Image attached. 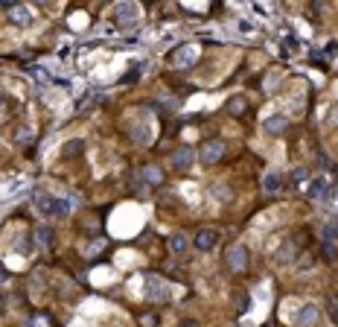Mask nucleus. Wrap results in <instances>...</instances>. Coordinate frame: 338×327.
<instances>
[{
	"label": "nucleus",
	"instance_id": "8",
	"mask_svg": "<svg viewBox=\"0 0 338 327\" xmlns=\"http://www.w3.org/2000/svg\"><path fill=\"white\" fill-rule=\"evenodd\" d=\"M172 167H175V170H190V167H193V149H190V146L175 149V152H172Z\"/></svg>",
	"mask_w": 338,
	"mask_h": 327
},
{
	"label": "nucleus",
	"instance_id": "14",
	"mask_svg": "<svg viewBox=\"0 0 338 327\" xmlns=\"http://www.w3.org/2000/svg\"><path fill=\"white\" fill-rule=\"evenodd\" d=\"M321 237H324V243H335L338 240V219H329L327 225H324V231H321Z\"/></svg>",
	"mask_w": 338,
	"mask_h": 327
},
{
	"label": "nucleus",
	"instance_id": "32",
	"mask_svg": "<svg viewBox=\"0 0 338 327\" xmlns=\"http://www.w3.org/2000/svg\"><path fill=\"white\" fill-rule=\"evenodd\" d=\"M262 327H268V324H262Z\"/></svg>",
	"mask_w": 338,
	"mask_h": 327
},
{
	"label": "nucleus",
	"instance_id": "3",
	"mask_svg": "<svg viewBox=\"0 0 338 327\" xmlns=\"http://www.w3.org/2000/svg\"><path fill=\"white\" fill-rule=\"evenodd\" d=\"M222 155H224V140L213 137V140H204V146L198 149V161L204 164V167H210V164L222 161Z\"/></svg>",
	"mask_w": 338,
	"mask_h": 327
},
{
	"label": "nucleus",
	"instance_id": "2",
	"mask_svg": "<svg viewBox=\"0 0 338 327\" xmlns=\"http://www.w3.org/2000/svg\"><path fill=\"white\" fill-rule=\"evenodd\" d=\"M224 260H228V269H231V272H236V275L245 272V269H248V248L242 243H233L231 248L224 251Z\"/></svg>",
	"mask_w": 338,
	"mask_h": 327
},
{
	"label": "nucleus",
	"instance_id": "17",
	"mask_svg": "<svg viewBox=\"0 0 338 327\" xmlns=\"http://www.w3.org/2000/svg\"><path fill=\"white\" fill-rule=\"evenodd\" d=\"M35 237H38V243L44 245L47 251L53 248V231H50V228H44V225H41V228H38V231H35Z\"/></svg>",
	"mask_w": 338,
	"mask_h": 327
},
{
	"label": "nucleus",
	"instance_id": "25",
	"mask_svg": "<svg viewBox=\"0 0 338 327\" xmlns=\"http://www.w3.org/2000/svg\"><path fill=\"white\" fill-rule=\"evenodd\" d=\"M102 248H105V237H102V240H93V243H90V248L88 251H85V255H97V251H102Z\"/></svg>",
	"mask_w": 338,
	"mask_h": 327
},
{
	"label": "nucleus",
	"instance_id": "29",
	"mask_svg": "<svg viewBox=\"0 0 338 327\" xmlns=\"http://www.w3.org/2000/svg\"><path fill=\"white\" fill-rule=\"evenodd\" d=\"M303 175H306V170H294V173H292V178H294V181H301Z\"/></svg>",
	"mask_w": 338,
	"mask_h": 327
},
{
	"label": "nucleus",
	"instance_id": "20",
	"mask_svg": "<svg viewBox=\"0 0 338 327\" xmlns=\"http://www.w3.org/2000/svg\"><path fill=\"white\" fill-rule=\"evenodd\" d=\"M324 260H329V263H335V260H338L335 243H324Z\"/></svg>",
	"mask_w": 338,
	"mask_h": 327
},
{
	"label": "nucleus",
	"instance_id": "18",
	"mask_svg": "<svg viewBox=\"0 0 338 327\" xmlns=\"http://www.w3.org/2000/svg\"><path fill=\"white\" fill-rule=\"evenodd\" d=\"M82 149H85V140H67V143H64V149H62V152L67 155V158H70V155H79Z\"/></svg>",
	"mask_w": 338,
	"mask_h": 327
},
{
	"label": "nucleus",
	"instance_id": "22",
	"mask_svg": "<svg viewBox=\"0 0 338 327\" xmlns=\"http://www.w3.org/2000/svg\"><path fill=\"white\" fill-rule=\"evenodd\" d=\"M327 310H329V316H332V321L338 324V295H329L327 298Z\"/></svg>",
	"mask_w": 338,
	"mask_h": 327
},
{
	"label": "nucleus",
	"instance_id": "13",
	"mask_svg": "<svg viewBox=\"0 0 338 327\" xmlns=\"http://www.w3.org/2000/svg\"><path fill=\"white\" fill-rule=\"evenodd\" d=\"M143 178H146L149 184H160L163 181V173H160L155 164H146V167H143Z\"/></svg>",
	"mask_w": 338,
	"mask_h": 327
},
{
	"label": "nucleus",
	"instance_id": "15",
	"mask_svg": "<svg viewBox=\"0 0 338 327\" xmlns=\"http://www.w3.org/2000/svg\"><path fill=\"white\" fill-rule=\"evenodd\" d=\"M9 18L15 21V24H29V18H32V15H29L27 6H12V9H9Z\"/></svg>",
	"mask_w": 338,
	"mask_h": 327
},
{
	"label": "nucleus",
	"instance_id": "31",
	"mask_svg": "<svg viewBox=\"0 0 338 327\" xmlns=\"http://www.w3.org/2000/svg\"><path fill=\"white\" fill-rule=\"evenodd\" d=\"M332 170H335V173H338V167H332Z\"/></svg>",
	"mask_w": 338,
	"mask_h": 327
},
{
	"label": "nucleus",
	"instance_id": "6",
	"mask_svg": "<svg viewBox=\"0 0 338 327\" xmlns=\"http://www.w3.org/2000/svg\"><path fill=\"white\" fill-rule=\"evenodd\" d=\"M315 318H318V307H315V304H303V307L297 310V316H294V324L297 327H312Z\"/></svg>",
	"mask_w": 338,
	"mask_h": 327
},
{
	"label": "nucleus",
	"instance_id": "23",
	"mask_svg": "<svg viewBox=\"0 0 338 327\" xmlns=\"http://www.w3.org/2000/svg\"><path fill=\"white\" fill-rule=\"evenodd\" d=\"M292 255H294V243H286L283 248H280V255H277V260L283 263V260H292Z\"/></svg>",
	"mask_w": 338,
	"mask_h": 327
},
{
	"label": "nucleus",
	"instance_id": "11",
	"mask_svg": "<svg viewBox=\"0 0 338 327\" xmlns=\"http://www.w3.org/2000/svg\"><path fill=\"white\" fill-rule=\"evenodd\" d=\"M327 178H312L309 184H306V193H309L312 199H321V196H324V193H327Z\"/></svg>",
	"mask_w": 338,
	"mask_h": 327
},
{
	"label": "nucleus",
	"instance_id": "4",
	"mask_svg": "<svg viewBox=\"0 0 338 327\" xmlns=\"http://www.w3.org/2000/svg\"><path fill=\"white\" fill-rule=\"evenodd\" d=\"M114 15H117V24L120 27H125V29H132V27H137V6H134L132 0H123V3H117V9H114Z\"/></svg>",
	"mask_w": 338,
	"mask_h": 327
},
{
	"label": "nucleus",
	"instance_id": "5",
	"mask_svg": "<svg viewBox=\"0 0 338 327\" xmlns=\"http://www.w3.org/2000/svg\"><path fill=\"white\" fill-rule=\"evenodd\" d=\"M196 56H198V50L193 44H184V47H178L175 53L169 56V62L175 64V67H190V64L196 62Z\"/></svg>",
	"mask_w": 338,
	"mask_h": 327
},
{
	"label": "nucleus",
	"instance_id": "21",
	"mask_svg": "<svg viewBox=\"0 0 338 327\" xmlns=\"http://www.w3.org/2000/svg\"><path fill=\"white\" fill-rule=\"evenodd\" d=\"M228 111H231V114H242V111H245V100H242V97H233V100L228 102Z\"/></svg>",
	"mask_w": 338,
	"mask_h": 327
},
{
	"label": "nucleus",
	"instance_id": "12",
	"mask_svg": "<svg viewBox=\"0 0 338 327\" xmlns=\"http://www.w3.org/2000/svg\"><path fill=\"white\" fill-rule=\"evenodd\" d=\"M187 248H190V240L184 234H175L172 240H169V251H172V255H184Z\"/></svg>",
	"mask_w": 338,
	"mask_h": 327
},
{
	"label": "nucleus",
	"instance_id": "27",
	"mask_svg": "<svg viewBox=\"0 0 338 327\" xmlns=\"http://www.w3.org/2000/svg\"><path fill=\"white\" fill-rule=\"evenodd\" d=\"M29 73H32V76H35L38 82H47V79H50V76L44 73V67H29Z\"/></svg>",
	"mask_w": 338,
	"mask_h": 327
},
{
	"label": "nucleus",
	"instance_id": "28",
	"mask_svg": "<svg viewBox=\"0 0 338 327\" xmlns=\"http://www.w3.org/2000/svg\"><path fill=\"white\" fill-rule=\"evenodd\" d=\"M338 53V44H335V41H329V44H327V56H335Z\"/></svg>",
	"mask_w": 338,
	"mask_h": 327
},
{
	"label": "nucleus",
	"instance_id": "7",
	"mask_svg": "<svg viewBox=\"0 0 338 327\" xmlns=\"http://www.w3.org/2000/svg\"><path fill=\"white\" fill-rule=\"evenodd\" d=\"M163 295H166V292H163V278L149 275V278H146V298L149 301H160Z\"/></svg>",
	"mask_w": 338,
	"mask_h": 327
},
{
	"label": "nucleus",
	"instance_id": "26",
	"mask_svg": "<svg viewBox=\"0 0 338 327\" xmlns=\"http://www.w3.org/2000/svg\"><path fill=\"white\" fill-rule=\"evenodd\" d=\"M18 251H24V255H27V251H32V237H24V240H21V243H18Z\"/></svg>",
	"mask_w": 338,
	"mask_h": 327
},
{
	"label": "nucleus",
	"instance_id": "1",
	"mask_svg": "<svg viewBox=\"0 0 338 327\" xmlns=\"http://www.w3.org/2000/svg\"><path fill=\"white\" fill-rule=\"evenodd\" d=\"M32 199H35V208L41 210L44 216H67V213H70V202L67 199H55V196H50V193H44V190H35Z\"/></svg>",
	"mask_w": 338,
	"mask_h": 327
},
{
	"label": "nucleus",
	"instance_id": "19",
	"mask_svg": "<svg viewBox=\"0 0 338 327\" xmlns=\"http://www.w3.org/2000/svg\"><path fill=\"white\" fill-rule=\"evenodd\" d=\"M29 140H32V132H29L27 126H21L18 132H15V143H18V146H27Z\"/></svg>",
	"mask_w": 338,
	"mask_h": 327
},
{
	"label": "nucleus",
	"instance_id": "16",
	"mask_svg": "<svg viewBox=\"0 0 338 327\" xmlns=\"http://www.w3.org/2000/svg\"><path fill=\"white\" fill-rule=\"evenodd\" d=\"M280 184H283V178H280V175H277V173H268L266 178H262V190H266V193H277V190H280Z\"/></svg>",
	"mask_w": 338,
	"mask_h": 327
},
{
	"label": "nucleus",
	"instance_id": "9",
	"mask_svg": "<svg viewBox=\"0 0 338 327\" xmlns=\"http://www.w3.org/2000/svg\"><path fill=\"white\" fill-rule=\"evenodd\" d=\"M216 240H219V234H216L213 228H201L196 234V248H201V251H210L216 245Z\"/></svg>",
	"mask_w": 338,
	"mask_h": 327
},
{
	"label": "nucleus",
	"instance_id": "24",
	"mask_svg": "<svg viewBox=\"0 0 338 327\" xmlns=\"http://www.w3.org/2000/svg\"><path fill=\"white\" fill-rule=\"evenodd\" d=\"M140 324H143V327H155V324H158V316H155V313H143V316H140Z\"/></svg>",
	"mask_w": 338,
	"mask_h": 327
},
{
	"label": "nucleus",
	"instance_id": "30",
	"mask_svg": "<svg viewBox=\"0 0 338 327\" xmlns=\"http://www.w3.org/2000/svg\"><path fill=\"white\" fill-rule=\"evenodd\" d=\"M178 327H198V321H190V318H184V321H181Z\"/></svg>",
	"mask_w": 338,
	"mask_h": 327
},
{
	"label": "nucleus",
	"instance_id": "10",
	"mask_svg": "<svg viewBox=\"0 0 338 327\" xmlns=\"http://www.w3.org/2000/svg\"><path fill=\"white\" fill-rule=\"evenodd\" d=\"M286 126H289V120H286L283 114H274V117H268L266 123H262V132H268V135H280V132H286Z\"/></svg>",
	"mask_w": 338,
	"mask_h": 327
}]
</instances>
